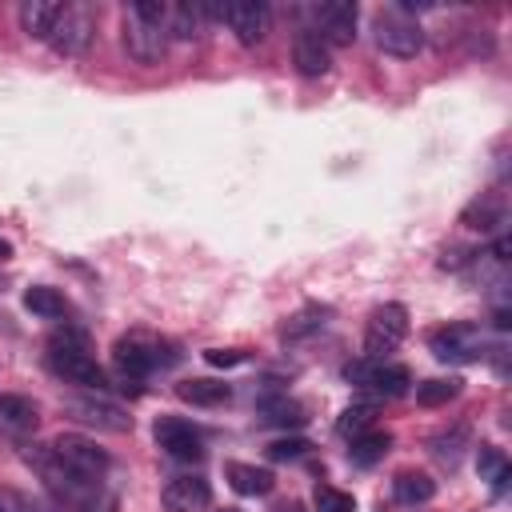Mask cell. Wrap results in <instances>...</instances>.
Instances as JSON below:
<instances>
[{"instance_id": "cell-7", "label": "cell", "mask_w": 512, "mask_h": 512, "mask_svg": "<svg viewBox=\"0 0 512 512\" xmlns=\"http://www.w3.org/2000/svg\"><path fill=\"white\" fill-rule=\"evenodd\" d=\"M208 20H224L228 32L236 36V44L256 48L268 36V28H272V8L260 4V0H232V4L208 8Z\"/></svg>"}, {"instance_id": "cell-9", "label": "cell", "mask_w": 512, "mask_h": 512, "mask_svg": "<svg viewBox=\"0 0 512 512\" xmlns=\"http://www.w3.org/2000/svg\"><path fill=\"white\" fill-rule=\"evenodd\" d=\"M404 336H408V308L380 304L364 324V360H384L404 344Z\"/></svg>"}, {"instance_id": "cell-19", "label": "cell", "mask_w": 512, "mask_h": 512, "mask_svg": "<svg viewBox=\"0 0 512 512\" xmlns=\"http://www.w3.org/2000/svg\"><path fill=\"white\" fill-rule=\"evenodd\" d=\"M436 496V480L428 476V472H416V468H404V472H396V480H392V500L400 504V508H416V504H428Z\"/></svg>"}, {"instance_id": "cell-28", "label": "cell", "mask_w": 512, "mask_h": 512, "mask_svg": "<svg viewBox=\"0 0 512 512\" xmlns=\"http://www.w3.org/2000/svg\"><path fill=\"white\" fill-rule=\"evenodd\" d=\"M372 416H376V408H372L368 400H356V404H348V408L340 412L336 432H340V436H348V440H356L360 432H368V428H372Z\"/></svg>"}, {"instance_id": "cell-27", "label": "cell", "mask_w": 512, "mask_h": 512, "mask_svg": "<svg viewBox=\"0 0 512 512\" xmlns=\"http://www.w3.org/2000/svg\"><path fill=\"white\" fill-rule=\"evenodd\" d=\"M324 324H328V308H304V312H296L288 324H284V340H304V336H316V332H324Z\"/></svg>"}, {"instance_id": "cell-21", "label": "cell", "mask_w": 512, "mask_h": 512, "mask_svg": "<svg viewBox=\"0 0 512 512\" xmlns=\"http://www.w3.org/2000/svg\"><path fill=\"white\" fill-rule=\"evenodd\" d=\"M224 476H228V484H232L240 496H268L272 484H276L268 468H256V464H244V460H232V464L224 468Z\"/></svg>"}, {"instance_id": "cell-15", "label": "cell", "mask_w": 512, "mask_h": 512, "mask_svg": "<svg viewBox=\"0 0 512 512\" xmlns=\"http://www.w3.org/2000/svg\"><path fill=\"white\" fill-rule=\"evenodd\" d=\"M40 424V408L28 396H0V440H28Z\"/></svg>"}, {"instance_id": "cell-10", "label": "cell", "mask_w": 512, "mask_h": 512, "mask_svg": "<svg viewBox=\"0 0 512 512\" xmlns=\"http://www.w3.org/2000/svg\"><path fill=\"white\" fill-rule=\"evenodd\" d=\"M348 380L356 388H364L368 396H376V400H396V396L408 392L412 372L404 364H388V360H360V364L348 368Z\"/></svg>"}, {"instance_id": "cell-11", "label": "cell", "mask_w": 512, "mask_h": 512, "mask_svg": "<svg viewBox=\"0 0 512 512\" xmlns=\"http://www.w3.org/2000/svg\"><path fill=\"white\" fill-rule=\"evenodd\" d=\"M308 16H312V28L308 32H316L328 48L332 44L344 48V44L356 40V24H360L356 4H348V0H324V4H312Z\"/></svg>"}, {"instance_id": "cell-23", "label": "cell", "mask_w": 512, "mask_h": 512, "mask_svg": "<svg viewBox=\"0 0 512 512\" xmlns=\"http://www.w3.org/2000/svg\"><path fill=\"white\" fill-rule=\"evenodd\" d=\"M24 308H28L32 316H40V320H60V316H68V300H64V292L52 288V284H32V288L24 292Z\"/></svg>"}, {"instance_id": "cell-31", "label": "cell", "mask_w": 512, "mask_h": 512, "mask_svg": "<svg viewBox=\"0 0 512 512\" xmlns=\"http://www.w3.org/2000/svg\"><path fill=\"white\" fill-rule=\"evenodd\" d=\"M468 444V432L464 428H452V432H440L436 440H432V456L440 460V464H448V468H456L460 464V448Z\"/></svg>"}, {"instance_id": "cell-18", "label": "cell", "mask_w": 512, "mask_h": 512, "mask_svg": "<svg viewBox=\"0 0 512 512\" xmlns=\"http://www.w3.org/2000/svg\"><path fill=\"white\" fill-rule=\"evenodd\" d=\"M508 208H504V196L500 192H480L464 212H460V224L476 228V232H496L504 224Z\"/></svg>"}, {"instance_id": "cell-16", "label": "cell", "mask_w": 512, "mask_h": 512, "mask_svg": "<svg viewBox=\"0 0 512 512\" xmlns=\"http://www.w3.org/2000/svg\"><path fill=\"white\" fill-rule=\"evenodd\" d=\"M292 64H296V72L300 76H308V80H316V76H328L332 72V48L316 36V32H296V40H292Z\"/></svg>"}, {"instance_id": "cell-14", "label": "cell", "mask_w": 512, "mask_h": 512, "mask_svg": "<svg viewBox=\"0 0 512 512\" xmlns=\"http://www.w3.org/2000/svg\"><path fill=\"white\" fill-rule=\"evenodd\" d=\"M160 500H164L168 512H204L212 504V484L204 476H192V472L188 476H172L164 484Z\"/></svg>"}, {"instance_id": "cell-3", "label": "cell", "mask_w": 512, "mask_h": 512, "mask_svg": "<svg viewBox=\"0 0 512 512\" xmlns=\"http://www.w3.org/2000/svg\"><path fill=\"white\" fill-rule=\"evenodd\" d=\"M168 364H176V352H172V344H164V340H156V336L132 332V336L116 340V368H120V376L132 380V384H144L152 372H160V368H168Z\"/></svg>"}, {"instance_id": "cell-36", "label": "cell", "mask_w": 512, "mask_h": 512, "mask_svg": "<svg viewBox=\"0 0 512 512\" xmlns=\"http://www.w3.org/2000/svg\"><path fill=\"white\" fill-rule=\"evenodd\" d=\"M224 512H240V508H224Z\"/></svg>"}, {"instance_id": "cell-32", "label": "cell", "mask_w": 512, "mask_h": 512, "mask_svg": "<svg viewBox=\"0 0 512 512\" xmlns=\"http://www.w3.org/2000/svg\"><path fill=\"white\" fill-rule=\"evenodd\" d=\"M312 452V444L304 436H280L268 444V460H280V464H292V460H304Z\"/></svg>"}, {"instance_id": "cell-25", "label": "cell", "mask_w": 512, "mask_h": 512, "mask_svg": "<svg viewBox=\"0 0 512 512\" xmlns=\"http://www.w3.org/2000/svg\"><path fill=\"white\" fill-rule=\"evenodd\" d=\"M476 472H480V480H488V484H492V496H500V492L508 488L512 464H508V456H504L500 448L480 444V452H476Z\"/></svg>"}, {"instance_id": "cell-2", "label": "cell", "mask_w": 512, "mask_h": 512, "mask_svg": "<svg viewBox=\"0 0 512 512\" xmlns=\"http://www.w3.org/2000/svg\"><path fill=\"white\" fill-rule=\"evenodd\" d=\"M44 360H48L52 376H60V380H68V384H76V388H84V392H104V388H108L104 368L96 364V356L88 352L84 336H76V332L52 336Z\"/></svg>"}, {"instance_id": "cell-22", "label": "cell", "mask_w": 512, "mask_h": 512, "mask_svg": "<svg viewBox=\"0 0 512 512\" xmlns=\"http://www.w3.org/2000/svg\"><path fill=\"white\" fill-rule=\"evenodd\" d=\"M56 16H60V4H52V0H24V4H20V28H24L32 40H48Z\"/></svg>"}, {"instance_id": "cell-17", "label": "cell", "mask_w": 512, "mask_h": 512, "mask_svg": "<svg viewBox=\"0 0 512 512\" xmlns=\"http://www.w3.org/2000/svg\"><path fill=\"white\" fill-rule=\"evenodd\" d=\"M208 24V4H168V40H200Z\"/></svg>"}, {"instance_id": "cell-30", "label": "cell", "mask_w": 512, "mask_h": 512, "mask_svg": "<svg viewBox=\"0 0 512 512\" xmlns=\"http://www.w3.org/2000/svg\"><path fill=\"white\" fill-rule=\"evenodd\" d=\"M308 416H304V408L296 404V400H272V404H264V424H280V428H300Z\"/></svg>"}, {"instance_id": "cell-1", "label": "cell", "mask_w": 512, "mask_h": 512, "mask_svg": "<svg viewBox=\"0 0 512 512\" xmlns=\"http://www.w3.org/2000/svg\"><path fill=\"white\" fill-rule=\"evenodd\" d=\"M124 52L136 64H160L168 52V4L164 0H136L120 16Z\"/></svg>"}, {"instance_id": "cell-37", "label": "cell", "mask_w": 512, "mask_h": 512, "mask_svg": "<svg viewBox=\"0 0 512 512\" xmlns=\"http://www.w3.org/2000/svg\"><path fill=\"white\" fill-rule=\"evenodd\" d=\"M0 512H4V504H0Z\"/></svg>"}, {"instance_id": "cell-12", "label": "cell", "mask_w": 512, "mask_h": 512, "mask_svg": "<svg viewBox=\"0 0 512 512\" xmlns=\"http://www.w3.org/2000/svg\"><path fill=\"white\" fill-rule=\"evenodd\" d=\"M152 436H156L160 452L172 456V460L192 464V460L204 456V432H200L192 420H184V416H156Z\"/></svg>"}, {"instance_id": "cell-20", "label": "cell", "mask_w": 512, "mask_h": 512, "mask_svg": "<svg viewBox=\"0 0 512 512\" xmlns=\"http://www.w3.org/2000/svg\"><path fill=\"white\" fill-rule=\"evenodd\" d=\"M176 396H180L184 404H192V408H216V404H224V400L232 396V388H228L224 380H212V376H196V380H184V384H176Z\"/></svg>"}, {"instance_id": "cell-29", "label": "cell", "mask_w": 512, "mask_h": 512, "mask_svg": "<svg viewBox=\"0 0 512 512\" xmlns=\"http://www.w3.org/2000/svg\"><path fill=\"white\" fill-rule=\"evenodd\" d=\"M312 504H316V512H356V496L336 484H316Z\"/></svg>"}, {"instance_id": "cell-13", "label": "cell", "mask_w": 512, "mask_h": 512, "mask_svg": "<svg viewBox=\"0 0 512 512\" xmlns=\"http://www.w3.org/2000/svg\"><path fill=\"white\" fill-rule=\"evenodd\" d=\"M64 412H72V420L92 424L100 432H128L132 428V416L120 404L104 400V396H68L64 400Z\"/></svg>"}, {"instance_id": "cell-35", "label": "cell", "mask_w": 512, "mask_h": 512, "mask_svg": "<svg viewBox=\"0 0 512 512\" xmlns=\"http://www.w3.org/2000/svg\"><path fill=\"white\" fill-rule=\"evenodd\" d=\"M276 512H304V508H300V504H280Z\"/></svg>"}, {"instance_id": "cell-8", "label": "cell", "mask_w": 512, "mask_h": 512, "mask_svg": "<svg viewBox=\"0 0 512 512\" xmlns=\"http://www.w3.org/2000/svg\"><path fill=\"white\" fill-rule=\"evenodd\" d=\"M96 36V12L88 4H60V16L48 32V44L52 52L60 56H84L88 44Z\"/></svg>"}, {"instance_id": "cell-26", "label": "cell", "mask_w": 512, "mask_h": 512, "mask_svg": "<svg viewBox=\"0 0 512 512\" xmlns=\"http://www.w3.org/2000/svg\"><path fill=\"white\" fill-rule=\"evenodd\" d=\"M460 388H464V380H460V376H432V380L416 384V400H420L424 408H436V404L456 400V396H460Z\"/></svg>"}, {"instance_id": "cell-6", "label": "cell", "mask_w": 512, "mask_h": 512, "mask_svg": "<svg viewBox=\"0 0 512 512\" xmlns=\"http://www.w3.org/2000/svg\"><path fill=\"white\" fill-rule=\"evenodd\" d=\"M428 348L444 364H472L484 356V332L472 320H452L428 332Z\"/></svg>"}, {"instance_id": "cell-24", "label": "cell", "mask_w": 512, "mask_h": 512, "mask_svg": "<svg viewBox=\"0 0 512 512\" xmlns=\"http://www.w3.org/2000/svg\"><path fill=\"white\" fill-rule=\"evenodd\" d=\"M388 448H392V436L380 432V428H368V432H360V436L352 440L348 460H352L356 468H372V464H380V460L388 456Z\"/></svg>"}, {"instance_id": "cell-4", "label": "cell", "mask_w": 512, "mask_h": 512, "mask_svg": "<svg viewBox=\"0 0 512 512\" xmlns=\"http://www.w3.org/2000/svg\"><path fill=\"white\" fill-rule=\"evenodd\" d=\"M372 40H376V48H380L384 56L412 60V56L424 48V28H420L416 16H408V12H400V8L392 4V8H384V12L372 16Z\"/></svg>"}, {"instance_id": "cell-33", "label": "cell", "mask_w": 512, "mask_h": 512, "mask_svg": "<svg viewBox=\"0 0 512 512\" xmlns=\"http://www.w3.org/2000/svg\"><path fill=\"white\" fill-rule=\"evenodd\" d=\"M204 360H208L212 368H236V364L248 360V352H244V348H208Z\"/></svg>"}, {"instance_id": "cell-5", "label": "cell", "mask_w": 512, "mask_h": 512, "mask_svg": "<svg viewBox=\"0 0 512 512\" xmlns=\"http://www.w3.org/2000/svg\"><path fill=\"white\" fill-rule=\"evenodd\" d=\"M52 456H56V464L64 468V472H72V476H80V480H88V484H100V476L108 472V452L92 440V436H80V432H60L56 440H52Z\"/></svg>"}, {"instance_id": "cell-34", "label": "cell", "mask_w": 512, "mask_h": 512, "mask_svg": "<svg viewBox=\"0 0 512 512\" xmlns=\"http://www.w3.org/2000/svg\"><path fill=\"white\" fill-rule=\"evenodd\" d=\"M8 256H12V244H8L4 236H0V260H8Z\"/></svg>"}]
</instances>
